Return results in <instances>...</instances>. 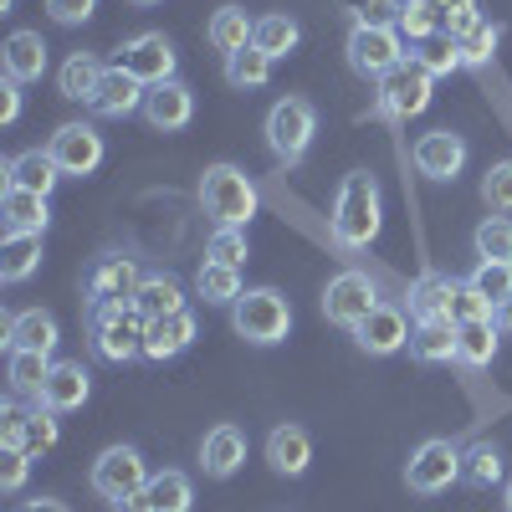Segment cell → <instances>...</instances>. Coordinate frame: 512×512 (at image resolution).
Here are the masks:
<instances>
[{"mask_svg": "<svg viewBox=\"0 0 512 512\" xmlns=\"http://www.w3.org/2000/svg\"><path fill=\"white\" fill-rule=\"evenodd\" d=\"M200 466H205V477H216V482L236 477L246 466V431H241V425H231V420L210 425L205 441H200Z\"/></svg>", "mask_w": 512, "mask_h": 512, "instance_id": "15", "label": "cell"}, {"mask_svg": "<svg viewBox=\"0 0 512 512\" xmlns=\"http://www.w3.org/2000/svg\"><path fill=\"white\" fill-rule=\"evenodd\" d=\"M47 41H41V31H11V41L0 47V67H6L11 82H36L41 72H47Z\"/></svg>", "mask_w": 512, "mask_h": 512, "instance_id": "23", "label": "cell"}, {"mask_svg": "<svg viewBox=\"0 0 512 512\" xmlns=\"http://www.w3.org/2000/svg\"><path fill=\"white\" fill-rule=\"evenodd\" d=\"M6 349H11V354H21V349L52 354V349H57V318L41 313V308L11 313V318H6Z\"/></svg>", "mask_w": 512, "mask_h": 512, "instance_id": "25", "label": "cell"}, {"mask_svg": "<svg viewBox=\"0 0 512 512\" xmlns=\"http://www.w3.org/2000/svg\"><path fill=\"white\" fill-rule=\"evenodd\" d=\"M149 502H154V512H190L195 487L185 472H159V477H149Z\"/></svg>", "mask_w": 512, "mask_h": 512, "instance_id": "39", "label": "cell"}, {"mask_svg": "<svg viewBox=\"0 0 512 512\" xmlns=\"http://www.w3.org/2000/svg\"><path fill=\"white\" fill-rule=\"evenodd\" d=\"M395 26H400V36H405V41H431V36H446V6H441V0H405Z\"/></svg>", "mask_w": 512, "mask_h": 512, "instance_id": "33", "label": "cell"}, {"mask_svg": "<svg viewBox=\"0 0 512 512\" xmlns=\"http://www.w3.org/2000/svg\"><path fill=\"white\" fill-rule=\"evenodd\" d=\"M144 272L134 256H98V267L88 272V308H123L134 303Z\"/></svg>", "mask_w": 512, "mask_h": 512, "instance_id": "13", "label": "cell"}, {"mask_svg": "<svg viewBox=\"0 0 512 512\" xmlns=\"http://www.w3.org/2000/svg\"><path fill=\"white\" fill-rule=\"evenodd\" d=\"M118 67H123L128 77H139L144 88H159V82H175L180 57H175V41H169L164 31H144V36H134V41L118 52Z\"/></svg>", "mask_w": 512, "mask_h": 512, "instance_id": "9", "label": "cell"}, {"mask_svg": "<svg viewBox=\"0 0 512 512\" xmlns=\"http://www.w3.org/2000/svg\"><path fill=\"white\" fill-rule=\"evenodd\" d=\"M134 6H159V0H134Z\"/></svg>", "mask_w": 512, "mask_h": 512, "instance_id": "57", "label": "cell"}, {"mask_svg": "<svg viewBox=\"0 0 512 512\" xmlns=\"http://www.w3.org/2000/svg\"><path fill=\"white\" fill-rule=\"evenodd\" d=\"M451 482H461V446H451L441 436L436 441H420L415 456H410V466H405V487L420 492V497H436Z\"/></svg>", "mask_w": 512, "mask_h": 512, "instance_id": "8", "label": "cell"}, {"mask_svg": "<svg viewBox=\"0 0 512 512\" xmlns=\"http://www.w3.org/2000/svg\"><path fill=\"white\" fill-rule=\"evenodd\" d=\"M52 446H57V410L31 405V410H26V436H21V451H26V456H41V451H52Z\"/></svg>", "mask_w": 512, "mask_h": 512, "instance_id": "41", "label": "cell"}, {"mask_svg": "<svg viewBox=\"0 0 512 512\" xmlns=\"http://www.w3.org/2000/svg\"><path fill=\"white\" fill-rule=\"evenodd\" d=\"M200 205H205V216L216 221V226H251L256 216V205H262V195H256V185L241 175L236 164H210L205 175H200Z\"/></svg>", "mask_w": 512, "mask_h": 512, "instance_id": "2", "label": "cell"}, {"mask_svg": "<svg viewBox=\"0 0 512 512\" xmlns=\"http://www.w3.org/2000/svg\"><path fill=\"white\" fill-rule=\"evenodd\" d=\"M456 287H461V277H446V272H420V277L410 282V318H415V323L451 318Z\"/></svg>", "mask_w": 512, "mask_h": 512, "instance_id": "21", "label": "cell"}, {"mask_svg": "<svg viewBox=\"0 0 512 512\" xmlns=\"http://www.w3.org/2000/svg\"><path fill=\"white\" fill-rule=\"evenodd\" d=\"M466 282H472L482 297H492V303L502 308L507 303V297H512V267L507 262H477L472 267V277H466Z\"/></svg>", "mask_w": 512, "mask_h": 512, "instance_id": "43", "label": "cell"}, {"mask_svg": "<svg viewBox=\"0 0 512 512\" xmlns=\"http://www.w3.org/2000/svg\"><path fill=\"white\" fill-rule=\"evenodd\" d=\"M149 487V466L134 446H108L98 461H93V492L108 497V502H123L128 492H144Z\"/></svg>", "mask_w": 512, "mask_h": 512, "instance_id": "12", "label": "cell"}, {"mask_svg": "<svg viewBox=\"0 0 512 512\" xmlns=\"http://www.w3.org/2000/svg\"><path fill=\"white\" fill-rule=\"evenodd\" d=\"M231 328L246 338V344L272 349L292 328V308H287V297L277 287H251V292H241L231 303Z\"/></svg>", "mask_w": 512, "mask_h": 512, "instance_id": "3", "label": "cell"}, {"mask_svg": "<svg viewBox=\"0 0 512 512\" xmlns=\"http://www.w3.org/2000/svg\"><path fill=\"white\" fill-rule=\"evenodd\" d=\"M431 98H436V77L425 72L415 57H405L390 77H379V93H374L379 118H390V123H410L415 113L431 108Z\"/></svg>", "mask_w": 512, "mask_h": 512, "instance_id": "4", "label": "cell"}, {"mask_svg": "<svg viewBox=\"0 0 512 512\" xmlns=\"http://www.w3.org/2000/svg\"><path fill=\"white\" fill-rule=\"evenodd\" d=\"M88 395H93V374L82 369L77 359H57L52 374H47V390H41L36 405H47V410L67 415V410H82V405H88Z\"/></svg>", "mask_w": 512, "mask_h": 512, "instance_id": "19", "label": "cell"}, {"mask_svg": "<svg viewBox=\"0 0 512 512\" xmlns=\"http://www.w3.org/2000/svg\"><path fill=\"white\" fill-rule=\"evenodd\" d=\"M338 6L349 11L354 26H395L405 0H338Z\"/></svg>", "mask_w": 512, "mask_h": 512, "instance_id": "45", "label": "cell"}, {"mask_svg": "<svg viewBox=\"0 0 512 512\" xmlns=\"http://www.w3.org/2000/svg\"><path fill=\"white\" fill-rule=\"evenodd\" d=\"M297 41H303V26H297L287 11H272V16L256 21V47H262L272 62L287 57V52H297Z\"/></svg>", "mask_w": 512, "mask_h": 512, "instance_id": "36", "label": "cell"}, {"mask_svg": "<svg viewBox=\"0 0 512 512\" xmlns=\"http://www.w3.org/2000/svg\"><path fill=\"white\" fill-rule=\"evenodd\" d=\"M195 292L205 297V303H216V308H231L236 297H241V267H226V262H200L195 272Z\"/></svg>", "mask_w": 512, "mask_h": 512, "instance_id": "32", "label": "cell"}, {"mask_svg": "<svg viewBox=\"0 0 512 512\" xmlns=\"http://www.w3.org/2000/svg\"><path fill=\"white\" fill-rule=\"evenodd\" d=\"M57 180H67V175L57 169L52 149H26V154H16V159L6 164V190H31V195H52V185H57Z\"/></svg>", "mask_w": 512, "mask_h": 512, "instance_id": "22", "label": "cell"}, {"mask_svg": "<svg viewBox=\"0 0 512 512\" xmlns=\"http://www.w3.org/2000/svg\"><path fill=\"white\" fill-rule=\"evenodd\" d=\"M98 11V0H47V16L57 26H82V21H93Z\"/></svg>", "mask_w": 512, "mask_h": 512, "instance_id": "49", "label": "cell"}, {"mask_svg": "<svg viewBox=\"0 0 512 512\" xmlns=\"http://www.w3.org/2000/svg\"><path fill=\"white\" fill-rule=\"evenodd\" d=\"M88 333H93L98 359H108V364H128V359L144 354V318H139L134 303H123V308H93L88 313Z\"/></svg>", "mask_w": 512, "mask_h": 512, "instance_id": "6", "label": "cell"}, {"mask_svg": "<svg viewBox=\"0 0 512 512\" xmlns=\"http://www.w3.org/2000/svg\"><path fill=\"white\" fill-rule=\"evenodd\" d=\"M379 221H384V205H379V180L369 169H354L338 185V200H333V246L338 251H364L374 236H379Z\"/></svg>", "mask_w": 512, "mask_h": 512, "instance_id": "1", "label": "cell"}, {"mask_svg": "<svg viewBox=\"0 0 512 512\" xmlns=\"http://www.w3.org/2000/svg\"><path fill=\"white\" fill-rule=\"evenodd\" d=\"M47 374H52V354H36V349H21L11 354V395L21 400H41V390H47Z\"/></svg>", "mask_w": 512, "mask_h": 512, "instance_id": "34", "label": "cell"}, {"mask_svg": "<svg viewBox=\"0 0 512 512\" xmlns=\"http://www.w3.org/2000/svg\"><path fill=\"white\" fill-rule=\"evenodd\" d=\"M415 62L431 72V77H451V72L461 67V52H456V41H451V36H431V41H420Z\"/></svg>", "mask_w": 512, "mask_h": 512, "instance_id": "44", "label": "cell"}, {"mask_svg": "<svg viewBox=\"0 0 512 512\" xmlns=\"http://www.w3.org/2000/svg\"><path fill=\"white\" fill-rule=\"evenodd\" d=\"M21 118V82L6 77V88H0V123H16Z\"/></svg>", "mask_w": 512, "mask_h": 512, "instance_id": "51", "label": "cell"}, {"mask_svg": "<svg viewBox=\"0 0 512 512\" xmlns=\"http://www.w3.org/2000/svg\"><path fill=\"white\" fill-rule=\"evenodd\" d=\"M461 482L472 487H497L502 482V451L492 441H472L461 451Z\"/></svg>", "mask_w": 512, "mask_h": 512, "instance_id": "38", "label": "cell"}, {"mask_svg": "<svg viewBox=\"0 0 512 512\" xmlns=\"http://www.w3.org/2000/svg\"><path fill=\"white\" fill-rule=\"evenodd\" d=\"M0 221H6V236H41L52 221L47 195H31V190H6L0 195Z\"/></svg>", "mask_w": 512, "mask_h": 512, "instance_id": "26", "label": "cell"}, {"mask_svg": "<svg viewBox=\"0 0 512 512\" xmlns=\"http://www.w3.org/2000/svg\"><path fill=\"white\" fill-rule=\"evenodd\" d=\"M497 328H502V333H512V297H507V303L497 308Z\"/></svg>", "mask_w": 512, "mask_h": 512, "instance_id": "55", "label": "cell"}, {"mask_svg": "<svg viewBox=\"0 0 512 512\" xmlns=\"http://www.w3.org/2000/svg\"><path fill=\"white\" fill-rule=\"evenodd\" d=\"M205 256H210V262H226V267H241L246 262V231L241 226H216V236H210L205 241Z\"/></svg>", "mask_w": 512, "mask_h": 512, "instance_id": "46", "label": "cell"}, {"mask_svg": "<svg viewBox=\"0 0 512 512\" xmlns=\"http://www.w3.org/2000/svg\"><path fill=\"white\" fill-rule=\"evenodd\" d=\"M267 77H272V57H267L262 47H256V41H251L246 52L226 57V82H231V88H241V93L267 88Z\"/></svg>", "mask_w": 512, "mask_h": 512, "instance_id": "37", "label": "cell"}, {"mask_svg": "<svg viewBox=\"0 0 512 512\" xmlns=\"http://www.w3.org/2000/svg\"><path fill=\"white\" fill-rule=\"evenodd\" d=\"M441 6H446V21H451V16H466V11H477V0H441Z\"/></svg>", "mask_w": 512, "mask_h": 512, "instance_id": "54", "label": "cell"}, {"mask_svg": "<svg viewBox=\"0 0 512 512\" xmlns=\"http://www.w3.org/2000/svg\"><path fill=\"white\" fill-rule=\"evenodd\" d=\"M497 41H502V26H477L472 36H461L456 41V52H461V67H487L497 57Z\"/></svg>", "mask_w": 512, "mask_h": 512, "instance_id": "42", "label": "cell"}, {"mask_svg": "<svg viewBox=\"0 0 512 512\" xmlns=\"http://www.w3.org/2000/svg\"><path fill=\"white\" fill-rule=\"evenodd\" d=\"M144 82L139 77H128L123 67H108L103 82H98V93L88 98V108L98 118H128V113H144Z\"/></svg>", "mask_w": 512, "mask_h": 512, "instance_id": "20", "label": "cell"}, {"mask_svg": "<svg viewBox=\"0 0 512 512\" xmlns=\"http://www.w3.org/2000/svg\"><path fill=\"white\" fill-rule=\"evenodd\" d=\"M195 118V93L185 88V82H159V88L144 93V123L154 128V134H180V128Z\"/></svg>", "mask_w": 512, "mask_h": 512, "instance_id": "14", "label": "cell"}, {"mask_svg": "<svg viewBox=\"0 0 512 512\" xmlns=\"http://www.w3.org/2000/svg\"><path fill=\"white\" fill-rule=\"evenodd\" d=\"M374 308H379L374 282H369L364 272H354V267H349V272H338V277L323 287V318L338 323V328H349V333H354Z\"/></svg>", "mask_w": 512, "mask_h": 512, "instance_id": "10", "label": "cell"}, {"mask_svg": "<svg viewBox=\"0 0 512 512\" xmlns=\"http://www.w3.org/2000/svg\"><path fill=\"white\" fill-rule=\"evenodd\" d=\"M21 512H67V507H62L57 497H36V502H26Z\"/></svg>", "mask_w": 512, "mask_h": 512, "instance_id": "53", "label": "cell"}, {"mask_svg": "<svg viewBox=\"0 0 512 512\" xmlns=\"http://www.w3.org/2000/svg\"><path fill=\"white\" fill-rule=\"evenodd\" d=\"M502 502H507V512H512V482H507V492H502Z\"/></svg>", "mask_w": 512, "mask_h": 512, "instance_id": "56", "label": "cell"}, {"mask_svg": "<svg viewBox=\"0 0 512 512\" xmlns=\"http://www.w3.org/2000/svg\"><path fill=\"white\" fill-rule=\"evenodd\" d=\"M26 472H31V456L26 451H0V487H6V492H21L26 487Z\"/></svg>", "mask_w": 512, "mask_h": 512, "instance_id": "50", "label": "cell"}, {"mask_svg": "<svg viewBox=\"0 0 512 512\" xmlns=\"http://www.w3.org/2000/svg\"><path fill=\"white\" fill-rule=\"evenodd\" d=\"M318 134V113L308 98H277L267 113V149L277 154V164H303L308 144Z\"/></svg>", "mask_w": 512, "mask_h": 512, "instance_id": "5", "label": "cell"}, {"mask_svg": "<svg viewBox=\"0 0 512 512\" xmlns=\"http://www.w3.org/2000/svg\"><path fill=\"white\" fill-rule=\"evenodd\" d=\"M195 344V313L180 308V313H164V318H149L144 323V359L164 364V359H175Z\"/></svg>", "mask_w": 512, "mask_h": 512, "instance_id": "18", "label": "cell"}, {"mask_svg": "<svg viewBox=\"0 0 512 512\" xmlns=\"http://www.w3.org/2000/svg\"><path fill=\"white\" fill-rule=\"evenodd\" d=\"M134 308H139L144 323H149V318H164V313H180V308H185V287L169 277V272H149V277L139 282V292H134Z\"/></svg>", "mask_w": 512, "mask_h": 512, "instance_id": "28", "label": "cell"}, {"mask_svg": "<svg viewBox=\"0 0 512 512\" xmlns=\"http://www.w3.org/2000/svg\"><path fill=\"white\" fill-rule=\"evenodd\" d=\"M487 318H497V303H492V297H482L472 282H461L456 287V303H451V323H487Z\"/></svg>", "mask_w": 512, "mask_h": 512, "instance_id": "47", "label": "cell"}, {"mask_svg": "<svg viewBox=\"0 0 512 512\" xmlns=\"http://www.w3.org/2000/svg\"><path fill=\"white\" fill-rule=\"evenodd\" d=\"M472 241H477L482 262H507V267H512V221H507V216H487Z\"/></svg>", "mask_w": 512, "mask_h": 512, "instance_id": "40", "label": "cell"}, {"mask_svg": "<svg viewBox=\"0 0 512 512\" xmlns=\"http://www.w3.org/2000/svg\"><path fill=\"white\" fill-rule=\"evenodd\" d=\"M482 200L497 210V216H507V210H512V159L492 164L487 175H482Z\"/></svg>", "mask_w": 512, "mask_h": 512, "instance_id": "48", "label": "cell"}, {"mask_svg": "<svg viewBox=\"0 0 512 512\" xmlns=\"http://www.w3.org/2000/svg\"><path fill=\"white\" fill-rule=\"evenodd\" d=\"M103 72H108V67H103L93 52H72V57L62 62V72H57V93L72 98V103H88V98L98 93Z\"/></svg>", "mask_w": 512, "mask_h": 512, "instance_id": "29", "label": "cell"}, {"mask_svg": "<svg viewBox=\"0 0 512 512\" xmlns=\"http://www.w3.org/2000/svg\"><path fill=\"white\" fill-rule=\"evenodd\" d=\"M497 318H487V323H456V364H466V369H487L492 359H497Z\"/></svg>", "mask_w": 512, "mask_h": 512, "instance_id": "30", "label": "cell"}, {"mask_svg": "<svg viewBox=\"0 0 512 512\" xmlns=\"http://www.w3.org/2000/svg\"><path fill=\"white\" fill-rule=\"evenodd\" d=\"M313 461V441L303 425H277V431L267 436V466L277 477H303Z\"/></svg>", "mask_w": 512, "mask_h": 512, "instance_id": "24", "label": "cell"}, {"mask_svg": "<svg viewBox=\"0 0 512 512\" xmlns=\"http://www.w3.org/2000/svg\"><path fill=\"white\" fill-rule=\"evenodd\" d=\"M47 149H52V159H57V169L67 180H88L103 164V134L93 123H62Z\"/></svg>", "mask_w": 512, "mask_h": 512, "instance_id": "11", "label": "cell"}, {"mask_svg": "<svg viewBox=\"0 0 512 512\" xmlns=\"http://www.w3.org/2000/svg\"><path fill=\"white\" fill-rule=\"evenodd\" d=\"M205 41H210L221 57H236V52H246L251 41H256V21H251L241 6H221L216 16H210V26H205Z\"/></svg>", "mask_w": 512, "mask_h": 512, "instance_id": "27", "label": "cell"}, {"mask_svg": "<svg viewBox=\"0 0 512 512\" xmlns=\"http://www.w3.org/2000/svg\"><path fill=\"white\" fill-rule=\"evenodd\" d=\"M405 62V36L400 26H354L349 31V67L359 77H390Z\"/></svg>", "mask_w": 512, "mask_h": 512, "instance_id": "7", "label": "cell"}, {"mask_svg": "<svg viewBox=\"0 0 512 512\" xmlns=\"http://www.w3.org/2000/svg\"><path fill=\"white\" fill-rule=\"evenodd\" d=\"M410 354H415L420 364H451V359H456V323H451V318L415 323V333H410Z\"/></svg>", "mask_w": 512, "mask_h": 512, "instance_id": "31", "label": "cell"}, {"mask_svg": "<svg viewBox=\"0 0 512 512\" xmlns=\"http://www.w3.org/2000/svg\"><path fill=\"white\" fill-rule=\"evenodd\" d=\"M354 344L364 349V354H374V359H384V354H400L405 344H410V323H405V313L400 308H374L359 328H354Z\"/></svg>", "mask_w": 512, "mask_h": 512, "instance_id": "17", "label": "cell"}, {"mask_svg": "<svg viewBox=\"0 0 512 512\" xmlns=\"http://www.w3.org/2000/svg\"><path fill=\"white\" fill-rule=\"evenodd\" d=\"M113 512H154V502H149V487H144V492H128L123 502H113Z\"/></svg>", "mask_w": 512, "mask_h": 512, "instance_id": "52", "label": "cell"}, {"mask_svg": "<svg viewBox=\"0 0 512 512\" xmlns=\"http://www.w3.org/2000/svg\"><path fill=\"white\" fill-rule=\"evenodd\" d=\"M461 164H466V139L451 134V128H436V134L415 144V169L425 180H456Z\"/></svg>", "mask_w": 512, "mask_h": 512, "instance_id": "16", "label": "cell"}, {"mask_svg": "<svg viewBox=\"0 0 512 512\" xmlns=\"http://www.w3.org/2000/svg\"><path fill=\"white\" fill-rule=\"evenodd\" d=\"M41 267V236H6V246H0V282H26L36 277Z\"/></svg>", "mask_w": 512, "mask_h": 512, "instance_id": "35", "label": "cell"}]
</instances>
